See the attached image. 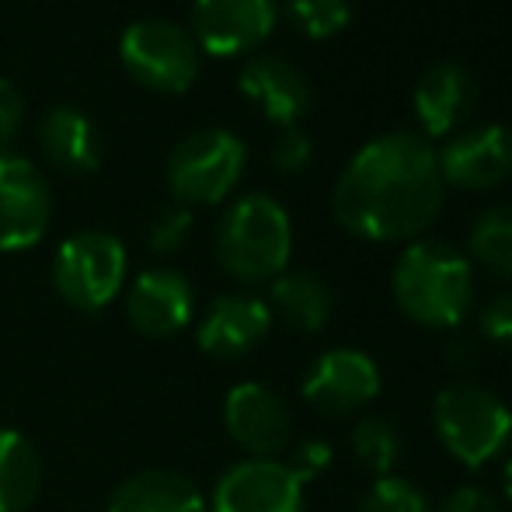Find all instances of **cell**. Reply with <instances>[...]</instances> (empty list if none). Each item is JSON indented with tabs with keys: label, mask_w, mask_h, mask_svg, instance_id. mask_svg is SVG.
<instances>
[{
	"label": "cell",
	"mask_w": 512,
	"mask_h": 512,
	"mask_svg": "<svg viewBox=\"0 0 512 512\" xmlns=\"http://www.w3.org/2000/svg\"><path fill=\"white\" fill-rule=\"evenodd\" d=\"M272 328V310L251 293H223L203 310L196 342L213 359H241L265 342Z\"/></svg>",
	"instance_id": "obj_15"
},
{
	"label": "cell",
	"mask_w": 512,
	"mask_h": 512,
	"mask_svg": "<svg viewBox=\"0 0 512 512\" xmlns=\"http://www.w3.org/2000/svg\"><path fill=\"white\" fill-rule=\"evenodd\" d=\"M446 356H450V363L457 366V370H471V366L478 363V342H471V338H453Z\"/></svg>",
	"instance_id": "obj_32"
},
{
	"label": "cell",
	"mask_w": 512,
	"mask_h": 512,
	"mask_svg": "<svg viewBox=\"0 0 512 512\" xmlns=\"http://www.w3.org/2000/svg\"><path fill=\"white\" fill-rule=\"evenodd\" d=\"M439 512H502L499 499H495L488 488L481 485H460L446 495V502L439 506Z\"/></svg>",
	"instance_id": "obj_31"
},
{
	"label": "cell",
	"mask_w": 512,
	"mask_h": 512,
	"mask_svg": "<svg viewBox=\"0 0 512 512\" xmlns=\"http://www.w3.org/2000/svg\"><path fill=\"white\" fill-rule=\"evenodd\" d=\"M196 314V290L192 283L175 269H147L133 279L126 293V317L136 335L154 338H175L185 331Z\"/></svg>",
	"instance_id": "obj_14"
},
{
	"label": "cell",
	"mask_w": 512,
	"mask_h": 512,
	"mask_svg": "<svg viewBox=\"0 0 512 512\" xmlns=\"http://www.w3.org/2000/svg\"><path fill=\"white\" fill-rule=\"evenodd\" d=\"M310 157H314V143H310V136L300 126L283 129L276 147H272V164H276V171H283V175H300L310 164Z\"/></svg>",
	"instance_id": "obj_28"
},
{
	"label": "cell",
	"mask_w": 512,
	"mask_h": 512,
	"mask_svg": "<svg viewBox=\"0 0 512 512\" xmlns=\"http://www.w3.org/2000/svg\"><path fill=\"white\" fill-rule=\"evenodd\" d=\"M25 126V95L7 77H0V147L11 143Z\"/></svg>",
	"instance_id": "obj_30"
},
{
	"label": "cell",
	"mask_w": 512,
	"mask_h": 512,
	"mask_svg": "<svg viewBox=\"0 0 512 512\" xmlns=\"http://www.w3.org/2000/svg\"><path fill=\"white\" fill-rule=\"evenodd\" d=\"M394 300L422 328H457L474 300V269L446 241H415L394 262Z\"/></svg>",
	"instance_id": "obj_2"
},
{
	"label": "cell",
	"mask_w": 512,
	"mask_h": 512,
	"mask_svg": "<svg viewBox=\"0 0 512 512\" xmlns=\"http://www.w3.org/2000/svg\"><path fill=\"white\" fill-rule=\"evenodd\" d=\"M415 115L429 136H450L474 105V81L460 63H432L411 91Z\"/></svg>",
	"instance_id": "obj_17"
},
{
	"label": "cell",
	"mask_w": 512,
	"mask_h": 512,
	"mask_svg": "<svg viewBox=\"0 0 512 512\" xmlns=\"http://www.w3.org/2000/svg\"><path fill=\"white\" fill-rule=\"evenodd\" d=\"M286 14L307 39H331L349 25L352 4L349 0H286Z\"/></svg>",
	"instance_id": "obj_24"
},
{
	"label": "cell",
	"mask_w": 512,
	"mask_h": 512,
	"mask_svg": "<svg viewBox=\"0 0 512 512\" xmlns=\"http://www.w3.org/2000/svg\"><path fill=\"white\" fill-rule=\"evenodd\" d=\"M192 39L209 56L258 49L276 28V0H192Z\"/></svg>",
	"instance_id": "obj_13"
},
{
	"label": "cell",
	"mask_w": 512,
	"mask_h": 512,
	"mask_svg": "<svg viewBox=\"0 0 512 512\" xmlns=\"http://www.w3.org/2000/svg\"><path fill=\"white\" fill-rule=\"evenodd\" d=\"M248 147L230 129L189 133L168 157L171 196L182 206H216L237 189Z\"/></svg>",
	"instance_id": "obj_7"
},
{
	"label": "cell",
	"mask_w": 512,
	"mask_h": 512,
	"mask_svg": "<svg viewBox=\"0 0 512 512\" xmlns=\"http://www.w3.org/2000/svg\"><path fill=\"white\" fill-rule=\"evenodd\" d=\"M42 492V457L18 429H0V512H28Z\"/></svg>",
	"instance_id": "obj_21"
},
{
	"label": "cell",
	"mask_w": 512,
	"mask_h": 512,
	"mask_svg": "<svg viewBox=\"0 0 512 512\" xmlns=\"http://www.w3.org/2000/svg\"><path fill=\"white\" fill-rule=\"evenodd\" d=\"M359 512H432L429 499L418 485H411L408 478H377L370 485V492L359 502Z\"/></svg>",
	"instance_id": "obj_25"
},
{
	"label": "cell",
	"mask_w": 512,
	"mask_h": 512,
	"mask_svg": "<svg viewBox=\"0 0 512 512\" xmlns=\"http://www.w3.org/2000/svg\"><path fill=\"white\" fill-rule=\"evenodd\" d=\"M241 91L251 98L269 122L279 129H293L310 112V84L307 77L283 56H255L244 63L237 77Z\"/></svg>",
	"instance_id": "obj_16"
},
{
	"label": "cell",
	"mask_w": 512,
	"mask_h": 512,
	"mask_svg": "<svg viewBox=\"0 0 512 512\" xmlns=\"http://www.w3.org/2000/svg\"><path fill=\"white\" fill-rule=\"evenodd\" d=\"M39 147L53 168L91 175L102 168V136L95 122L74 105H53L39 122Z\"/></svg>",
	"instance_id": "obj_18"
},
{
	"label": "cell",
	"mask_w": 512,
	"mask_h": 512,
	"mask_svg": "<svg viewBox=\"0 0 512 512\" xmlns=\"http://www.w3.org/2000/svg\"><path fill=\"white\" fill-rule=\"evenodd\" d=\"M53 223V189L28 157L0 154V251H28Z\"/></svg>",
	"instance_id": "obj_8"
},
{
	"label": "cell",
	"mask_w": 512,
	"mask_h": 512,
	"mask_svg": "<svg viewBox=\"0 0 512 512\" xmlns=\"http://www.w3.org/2000/svg\"><path fill=\"white\" fill-rule=\"evenodd\" d=\"M189 234H192V209L168 206L150 223V248H154L157 255H171V251H178L189 241Z\"/></svg>",
	"instance_id": "obj_26"
},
{
	"label": "cell",
	"mask_w": 512,
	"mask_h": 512,
	"mask_svg": "<svg viewBox=\"0 0 512 512\" xmlns=\"http://www.w3.org/2000/svg\"><path fill=\"white\" fill-rule=\"evenodd\" d=\"M105 512H209V502L196 488V481H189L178 471H140L129 474L126 481L115 485V492L108 495Z\"/></svg>",
	"instance_id": "obj_19"
},
{
	"label": "cell",
	"mask_w": 512,
	"mask_h": 512,
	"mask_svg": "<svg viewBox=\"0 0 512 512\" xmlns=\"http://www.w3.org/2000/svg\"><path fill=\"white\" fill-rule=\"evenodd\" d=\"M286 464L307 485L331 464V443L328 439H304V443H297V450H293V457Z\"/></svg>",
	"instance_id": "obj_29"
},
{
	"label": "cell",
	"mask_w": 512,
	"mask_h": 512,
	"mask_svg": "<svg viewBox=\"0 0 512 512\" xmlns=\"http://www.w3.org/2000/svg\"><path fill=\"white\" fill-rule=\"evenodd\" d=\"M209 512H304V481L286 460H241L220 474Z\"/></svg>",
	"instance_id": "obj_11"
},
{
	"label": "cell",
	"mask_w": 512,
	"mask_h": 512,
	"mask_svg": "<svg viewBox=\"0 0 512 512\" xmlns=\"http://www.w3.org/2000/svg\"><path fill=\"white\" fill-rule=\"evenodd\" d=\"M300 394L317 415L345 418L380 394V370L359 349H328L310 363Z\"/></svg>",
	"instance_id": "obj_10"
},
{
	"label": "cell",
	"mask_w": 512,
	"mask_h": 512,
	"mask_svg": "<svg viewBox=\"0 0 512 512\" xmlns=\"http://www.w3.org/2000/svg\"><path fill=\"white\" fill-rule=\"evenodd\" d=\"M502 485H506V495H509V502H512V457L506 460V471H502Z\"/></svg>",
	"instance_id": "obj_33"
},
{
	"label": "cell",
	"mask_w": 512,
	"mask_h": 512,
	"mask_svg": "<svg viewBox=\"0 0 512 512\" xmlns=\"http://www.w3.org/2000/svg\"><path fill=\"white\" fill-rule=\"evenodd\" d=\"M432 425L443 450L471 471L492 464L512 439L509 405L478 384L443 387L432 401Z\"/></svg>",
	"instance_id": "obj_4"
},
{
	"label": "cell",
	"mask_w": 512,
	"mask_h": 512,
	"mask_svg": "<svg viewBox=\"0 0 512 512\" xmlns=\"http://www.w3.org/2000/svg\"><path fill=\"white\" fill-rule=\"evenodd\" d=\"M471 258L492 276L512 283V206H492L474 220L467 237Z\"/></svg>",
	"instance_id": "obj_22"
},
{
	"label": "cell",
	"mask_w": 512,
	"mask_h": 512,
	"mask_svg": "<svg viewBox=\"0 0 512 512\" xmlns=\"http://www.w3.org/2000/svg\"><path fill=\"white\" fill-rule=\"evenodd\" d=\"M119 63L136 84L157 95H182L203 70L192 32L164 18H140L126 25L119 39Z\"/></svg>",
	"instance_id": "obj_6"
},
{
	"label": "cell",
	"mask_w": 512,
	"mask_h": 512,
	"mask_svg": "<svg viewBox=\"0 0 512 512\" xmlns=\"http://www.w3.org/2000/svg\"><path fill=\"white\" fill-rule=\"evenodd\" d=\"M436 161L443 185L467 192L499 189L512 178V129L502 122L464 129V133L450 136Z\"/></svg>",
	"instance_id": "obj_12"
},
{
	"label": "cell",
	"mask_w": 512,
	"mask_h": 512,
	"mask_svg": "<svg viewBox=\"0 0 512 512\" xmlns=\"http://www.w3.org/2000/svg\"><path fill=\"white\" fill-rule=\"evenodd\" d=\"M349 443H352L356 460L373 478H387L401 460V432L391 418L370 415V418H363V422H356Z\"/></svg>",
	"instance_id": "obj_23"
},
{
	"label": "cell",
	"mask_w": 512,
	"mask_h": 512,
	"mask_svg": "<svg viewBox=\"0 0 512 512\" xmlns=\"http://www.w3.org/2000/svg\"><path fill=\"white\" fill-rule=\"evenodd\" d=\"M446 185L436 150L415 133L370 140L331 192V213L363 241H411L436 223Z\"/></svg>",
	"instance_id": "obj_1"
},
{
	"label": "cell",
	"mask_w": 512,
	"mask_h": 512,
	"mask_svg": "<svg viewBox=\"0 0 512 512\" xmlns=\"http://www.w3.org/2000/svg\"><path fill=\"white\" fill-rule=\"evenodd\" d=\"M481 335L485 342L499 345V349H509L512 352V290H502L481 307Z\"/></svg>",
	"instance_id": "obj_27"
},
{
	"label": "cell",
	"mask_w": 512,
	"mask_h": 512,
	"mask_svg": "<svg viewBox=\"0 0 512 512\" xmlns=\"http://www.w3.org/2000/svg\"><path fill=\"white\" fill-rule=\"evenodd\" d=\"M129 255L112 230H77L53 255V290L81 314H98L126 286Z\"/></svg>",
	"instance_id": "obj_5"
},
{
	"label": "cell",
	"mask_w": 512,
	"mask_h": 512,
	"mask_svg": "<svg viewBox=\"0 0 512 512\" xmlns=\"http://www.w3.org/2000/svg\"><path fill=\"white\" fill-rule=\"evenodd\" d=\"M269 310L283 317L293 331L314 335L331 321L335 297H331L328 283L310 272H283L269 283Z\"/></svg>",
	"instance_id": "obj_20"
},
{
	"label": "cell",
	"mask_w": 512,
	"mask_h": 512,
	"mask_svg": "<svg viewBox=\"0 0 512 512\" xmlns=\"http://www.w3.org/2000/svg\"><path fill=\"white\" fill-rule=\"evenodd\" d=\"M293 255V223L283 203L251 192L227 206L216 223V262L237 283H272Z\"/></svg>",
	"instance_id": "obj_3"
},
{
	"label": "cell",
	"mask_w": 512,
	"mask_h": 512,
	"mask_svg": "<svg viewBox=\"0 0 512 512\" xmlns=\"http://www.w3.org/2000/svg\"><path fill=\"white\" fill-rule=\"evenodd\" d=\"M223 425H227V436L248 453V460H279L293 436L286 401L258 380L230 387L223 401Z\"/></svg>",
	"instance_id": "obj_9"
}]
</instances>
